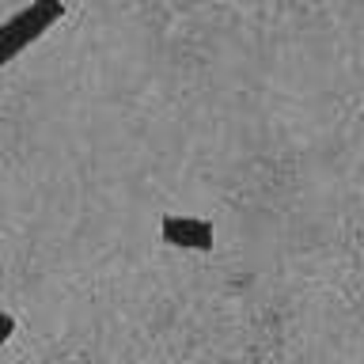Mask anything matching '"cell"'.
I'll list each match as a JSON object with an SVG mask.
<instances>
[{"instance_id":"7a4b0ae2","label":"cell","mask_w":364,"mask_h":364,"mask_svg":"<svg viewBox=\"0 0 364 364\" xmlns=\"http://www.w3.org/2000/svg\"><path fill=\"white\" fill-rule=\"evenodd\" d=\"M159 235H164L167 247H178V250H213V224L201 220V216L171 213L159 220Z\"/></svg>"},{"instance_id":"6da1fadb","label":"cell","mask_w":364,"mask_h":364,"mask_svg":"<svg viewBox=\"0 0 364 364\" xmlns=\"http://www.w3.org/2000/svg\"><path fill=\"white\" fill-rule=\"evenodd\" d=\"M61 19H65V0H31L27 8H19L11 19H4L0 23V68L16 61L31 42H38Z\"/></svg>"},{"instance_id":"3957f363","label":"cell","mask_w":364,"mask_h":364,"mask_svg":"<svg viewBox=\"0 0 364 364\" xmlns=\"http://www.w3.org/2000/svg\"><path fill=\"white\" fill-rule=\"evenodd\" d=\"M11 334H16V318H11L4 307H0V346H4V341H11Z\"/></svg>"}]
</instances>
